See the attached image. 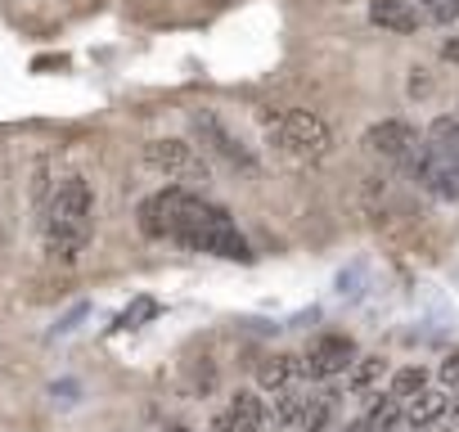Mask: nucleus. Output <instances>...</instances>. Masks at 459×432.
Wrapping results in <instances>:
<instances>
[{
  "mask_svg": "<svg viewBox=\"0 0 459 432\" xmlns=\"http://www.w3.org/2000/svg\"><path fill=\"white\" fill-rule=\"evenodd\" d=\"M423 387H428V369L410 365V369H396V374H392V392H387V396H392L396 405H405V401H414Z\"/></svg>",
  "mask_w": 459,
  "mask_h": 432,
  "instance_id": "obj_13",
  "label": "nucleus"
},
{
  "mask_svg": "<svg viewBox=\"0 0 459 432\" xmlns=\"http://www.w3.org/2000/svg\"><path fill=\"white\" fill-rule=\"evenodd\" d=\"M149 315H158V302H153V298H140L131 311H122V315H117V329H135V324H140V320H149Z\"/></svg>",
  "mask_w": 459,
  "mask_h": 432,
  "instance_id": "obj_17",
  "label": "nucleus"
},
{
  "mask_svg": "<svg viewBox=\"0 0 459 432\" xmlns=\"http://www.w3.org/2000/svg\"><path fill=\"white\" fill-rule=\"evenodd\" d=\"M369 23H374V28H383V32L410 37V32H419L423 14L410 5V0H369Z\"/></svg>",
  "mask_w": 459,
  "mask_h": 432,
  "instance_id": "obj_7",
  "label": "nucleus"
},
{
  "mask_svg": "<svg viewBox=\"0 0 459 432\" xmlns=\"http://www.w3.org/2000/svg\"><path fill=\"white\" fill-rule=\"evenodd\" d=\"M360 356H356V342L347 338V333H320L311 347H307V356H302V374L307 378H333V374H342V369H351Z\"/></svg>",
  "mask_w": 459,
  "mask_h": 432,
  "instance_id": "obj_5",
  "label": "nucleus"
},
{
  "mask_svg": "<svg viewBox=\"0 0 459 432\" xmlns=\"http://www.w3.org/2000/svg\"><path fill=\"white\" fill-rule=\"evenodd\" d=\"M342 432H374V428H369V423H365V419H356V423H347V428H342Z\"/></svg>",
  "mask_w": 459,
  "mask_h": 432,
  "instance_id": "obj_19",
  "label": "nucleus"
},
{
  "mask_svg": "<svg viewBox=\"0 0 459 432\" xmlns=\"http://www.w3.org/2000/svg\"><path fill=\"white\" fill-rule=\"evenodd\" d=\"M423 432H446V428H441V423H432V428H423Z\"/></svg>",
  "mask_w": 459,
  "mask_h": 432,
  "instance_id": "obj_20",
  "label": "nucleus"
},
{
  "mask_svg": "<svg viewBox=\"0 0 459 432\" xmlns=\"http://www.w3.org/2000/svg\"><path fill=\"white\" fill-rule=\"evenodd\" d=\"M194 131L221 153V158H230V162H235V167H253V153L235 140V135H230L225 126H221V117H212V113H194Z\"/></svg>",
  "mask_w": 459,
  "mask_h": 432,
  "instance_id": "obj_8",
  "label": "nucleus"
},
{
  "mask_svg": "<svg viewBox=\"0 0 459 432\" xmlns=\"http://www.w3.org/2000/svg\"><path fill=\"white\" fill-rule=\"evenodd\" d=\"M230 423H235V432H266L271 428V414L262 405L257 392H235V401H230Z\"/></svg>",
  "mask_w": 459,
  "mask_h": 432,
  "instance_id": "obj_9",
  "label": "nucleus"
},
{
  "mask_svg": "<svg viewBox=\"0 0 459 432\" xmlns=\"http://www.w3.org/2000/svg\"><path fill=\"white\" fill-rule=\"evenodd\" d=\"M275 419H280V428H302V419H307V396L302 392H280V405H275Z\"/></svg>",
  "mask_w": 459,
  "mask_h": 432,
  "instance_id": "obj_15",
  "label": "nucleus"
},
{
  "mask_svg": "<svg viewBox=\"0 0 459 432\" xmlns=\"http://www.w3.org/2000/svg\"><path fill=\"white\" fill-rule=\"evenodd\" d=\"M365 144L378 153V158H392V162H410L419 153V131L401 117H387V122H374L365 131Z\"/></svg>",
  "mask_w": 459,
  "mask_h": 432,
  "instance_id": "obj_6",
  "label": "nucleus"
},
{
  "mask_svg": "<svg viewBox=\"0 0 459 432\" xmlns=\"http://www.w3.org/2000/svg\"><path fill=\"white\" fill-rule=\"evenodd\" d=\"M266 135L271 144L293 158V162H320L329 149H333V131L325 117L307 113V108H284V113H266Z\"/></svg>",
  "mask_w": 459,
  "mask_h": 432,
  "instance_id": "obj_3",
  "label": "nucleus"
},
{
  "mask_svg": "<svg viewBox=\"0 0 459 432\" xmlns=\"http://www.w3.org/2000/svg\"><path fill=\"white\" fill-rule=\"evenodd\" d=\"M383 374H387V365H383L378 356L356 360V365H351V392H356V396H369V392H374V383H378Z\"/></svg>",
  "mask_w": 459,
  "mask_h": 432,
  "instance_id": "obj_14",
  "label": "nucleus"
},
{
  "mask_svg": "<svg viewBox=\"0 0 459 432\" xmlns=\"http://www.w3.org/2000/svg\"><path fill=\"white\" fill-rule=\"evenodd\" d=\"M450 405H455V414H459V396H455V401H450Z\"/></svg>",
  "mask_w": 459,
  "mask_h": 432,
  "instance_id": "obj_21",
  "label": "nucleus"
},
{
  "mask_svg": "<svg viewBox=\"0 0 459 432\" xmlns=\"http://www.w3.org/2000/svg\"><path fill=\"white\" fill-rule=\"evenodd\" d=\"M91 230H95V194L82 176H68L59 180L55 198H50V212H46V244L55 257L64 262H77V253L91 244Z\"/></svg>",
  "mask_w": 459,
  "mask_h": 432,
  "instance_id": "obj_2",
  "label": "nucleus"
},
{
  "mask_svg": "<svg viewBox=\"0 0 459 432\" xmlns=\"http://www.w3.org/2000/svg\"><path fill=\"white\" fill-rule=\"evenodd\" d=\"M441 387H450V392H459V351H450L446 360H441Z\"/></svg>",
  "mask_w": 459,
  "mask_h": 432,
  "instance_id": "obj_18",
  "label": "nucleus"
},
{
  "mask_svg": "<svg viewBox=\"0 0 459 432\" xmlns=\"http://www.w3.org/2000/svg\"><path fill=\"white\" fill-rule=\"evenodd\" d=\"M140 230L149 239H176L194 253H212V257H230V262H248V239L239 235V226L230 221V212L216 203H203L198 194L167 185L162 194L144 198L140 207Z\"/></svg>",
  "mask_w": 459,
  "mask_h": 432,
  "instance_id": "obj_1",
  "label": "nucleus"
},
{
  "mask_svg": "<svg viewBox=\"0 0 459 432\" xmlns=\"http://www.w3.org/2000/svg\"><path fill=\"white\" fill-rule=\"evenodd\" d=\"M423 19H432V23H455V19H459V0H423Z\"/></svg>",
  "mask_w": 459,
  "mask_h": 432,
  "instance_id": "obj_16",
  "label": "nucleus"
},
{
  "mask_svg": "<svg viewBox=\"0 0 459 432\" xmlns=\"http://www.w3.org/2000/svg\"><path fill=\"white\" fill-rule=\"evenodd\" d=\"M144 162L153 171H162L167 180H207V162L198 158V149L189 140H149Z\"/></svg>",
  "mask_w": 459,
  "mask_h": 432,
  "instance_id": "obj_4",
  "label": "nucleus"
},
{
  "mask_svg": "<svg viewBox=\"0 0 459 432\" xmlns=\"http://www.w3.org/2000/svg\"><path fill=\"white\" fill-rule=\"evenodd\" d=\"M446 410H450V396L437 392V387H423L414 401H405V423L410 428H432V423H441Z\"/></svg>",
  "mask_w": 459,
  "mask_h": 432,
  "instance_id": "obj_10",
  "label": "nucleus"
},
{
  "mask_svg": "<svg viewBox=\"0 0 459 432\" xmlns=\"http://www.w3.org/2000/svg\"><path fill=\"white\" fill-rule=\"evenodd\" d=\"M333 414H338V392L307 396V419H302V432H329V428H333Z\"/></svg>",
  "mask_w": 459,
  "mask_h": 432,
  "instance_id": "obj_12",
  "label": "nucleus"
},
{
  "mask_svg": "<svg viewBox=\"0 0 459 432\" xmlns=\"http://www.w3.org/2000/svg\"><path fill=\"white\" fill-rule=\"evenodd\" d=\"M302 374V360H293V356H271L262 369H257V383L266 387V392H289L293 387V378Z\"/></svg>",
  "mask_w": 459,
  "mask_h": 432,
  "instance_id": "obj_11",
  "label": "nucleus"
}]
</instances>
